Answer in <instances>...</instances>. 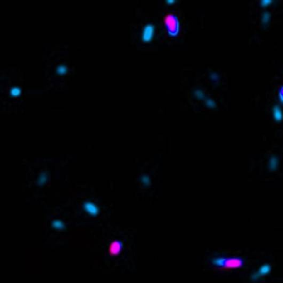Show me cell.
<instances>
[{"mask_svg": "<svg viewBox=\"0 0 283 283\" xmlns=\"http://www.w3.org/2000/svg\"><path fill=\"white\" fill-rule=\"evenodd\" d=\"M168 3H173L175 2V0H167L166 1Z\"/></svg>", "mask_w": 283, "mask_h": 283, "instance_id": "cell-17", "label": "cell"}, {"mask_svg": "<svg viewBox=\"0 0 283 283\" xmlns=\"http://www.w3.org/2000/svg\"><path fill=\"white\" fill-rule=\"evenodd\" d=\"M155 31V27L154 24L151 23H148L143 27L142 32V39L144 41H149L152 38L154 32Z\"/></svg>", "mask_w": 283, "mask_h": 283, "instance_id": "cell-3", "label": "cell"}, {"mask_svg": "<svg viewBox=\"0 0 283 283\" xmlns=\"http://www.w3.org/2000/svg\"><path fill=\"white\" fill-rule=\"evenodd\" d=\"M210 78L213 81H217L219 79V76L217 73L215 72H212L210 74Z\"/></svg>", "mask_w": 283, "mask_h": 283, "instance_id": "cell-15", "label": "cell"}, {"mask_svg": "<svg viewBox=\"0 0 283 283\" xmlns=\"http://www.w3.org/2000/svg\"><path fill=\"white\" fill-rule=\"evenodd\" d=\"M271 18V13L268 11H264L262 12L261 16V24L264 27H266L269 24Z\"/></svg>", "mask_w": 283, "mask_h": 283, "instance_id": "cell-6", "label": "cell"}, {"mask_svg": "<svg viewBox=\"0 0 283 283\" xmlns=\"http://www.w3.org/2000/svg\"><path fill=\"white\" fill-rule=\"evenodd\" d=\"M84 208L87 213L91 215L96 216L99 212V208L94 203L90 201L85 202L84 205Z\"/></svg>", "mask_w": 283, "mask_h": 283, "instance_id": "cell-4", "label": "cell"}, {"mask_svg": "<svg viewBox=\"0 0 283 283\" xmlns=\"http://www.w3.org/2000/svg\"><path fill=\"white\" fill-rule=\"evenodd\" d=\"M67 70H68L67 68L66 67V66H63V65L59 66L58 68H57V71L58 72L59 74H65V73H66Z\"/></svg>", "mask_w": 283, "mask_h": 283, "instance_id": "cell-12", "label": "cell"}, {"mask_svg": "<svg viewBox=\"0 0 283 283\" xmlns=\"http://www.w3.org/2000/svg\"><path fill=\"white\" fill-rule=\"evenodd\" d=\"M212 261L213 265L221 269L239 266L241 264V261L238 259H226L222 258H216Z\"/></svg>", "mask_w": 283, "mask_h": 283, "instance_id": "cell-1", "label": "cell"}, {"mask_svg": "<svg viewBox=\"0 0 283 283\" xmlns=\"http://www.w3.org/2000/svg\"><path fill=\"white\" fill-rule=\"evenodd\" d=\"M273 2V0H261L260 1V5L263 7H266L269 5H271Z\"/></svg>", "mask_w": 283, "mask_h": 283, "instance_id": "cell-14", "label": "cell"}, {"mask_svg": "<svg viewBox=\"0 0 283 283\" xmlns=\"http://www.w3.org/2000/svg\"><path fill=\"white\" fill-rule=\"evenodd\" d=\"M194 95L198 99H205L206 96L205 93L202 90L200 89H196L194 91Z\"/></svg>", "mask_w": 283, "mask_h": 283, "instance_id": "cell-7", "label": "cell"}, {"mask_svg": "<svg viewBox=\"0 0 283 283\" xmlns=\"http://www.w3.org/2000/svg\"><path fill=\"white\" fill-rule=\"evenodd\" d=\"M21 94V90L18 87H13L12 89L10 90V94L12 96L16 97L20 95Z\"/></svg>", "mask_w": 283, "mask_h": 283, "instance_id": "cell-11", "label": "cell"}, {"mask_svg": "<svg viewBox=\"0 0 283 283\" xmlns=\"http://www.w3.org/2000/svg\"><path fill=\"white\" fill-rule=\"evenodd\" d=\"M120 244L118 242H114L112 244V246L110 248V252L112 254H116L120 249Z\"/></svg>", "mask_w": 283, "mask_h": 283, "instance_id": "cell-8", "label": "cell"}, {"mask_svg": "<svg viewBox=\"0 0 283 283\" xmlns=\"http://www.w3.org/2000/svg\"><path fill=\"white\" fill-rule=\"evenodd\" d=\"M46 175L45 174V173H43L40 176V178H39V183H45L46 180Z\"/></svg>", "mask_w": 283, "mask_h": 283, "instance_id": "cell-16", "label": "cell"}, {"mask_svg": "<svg viewBox=\"0 0 283 283\" xmlns=\"http://www.w3.org/2000/svg\"><path fill=\"white\" fill-rule=\"evenodd\" d=\"M52 225L54 227L58 230H63V228H64V225L63 222L59 220H54L53 222L52 223Z\"/></svg>", "mask_w": 283, "mask_h": 283, "instance_id": "cell-9", "label": "cell"}, {"mask_svg": "<svg viewBox=\"0 0 283 283\" xmlns=\"http://www.w3.org/2000/svg\"><path fill=\"white\" fill-rule=\"evenodd\" d=\"M165 23L169 25L168 32L172 36H175L178 33L179 23L175 16L173 15H167L164 17Z\"/></svg>", "mask_w": 283, "mask_h": 283, "instance_id": "cell-2", "label": "cell"}, {"mask_svg": "<svg viewBox=\"0 0 283 283\" xmlns=\"http://www.w3.org/2000/svg\"><path fill=\"white\" fill-rule=\"evenodd\" d=\"M279 100L283 105V85L279 88L278 94Z\"/></svg>", "mask_w": 283, "mask_h": 283, "instance_id": "cell-13", "label": "cell"}, {"mask_svg": "<svg viewBox=\"0 0 283 283\" xmlns=\"http://www.w3.org/2000/svg\"><path fill=\"white\" fill-rule=\"evenodd\" d=\"M274 119L276 122H281L283 119V113L281 106L279 105H274L272 109Z\"/></svg>", "mask_w": 283, "mask_h": 283, "instance_id": "cell-5", "label": "cell"}, {"mask_svg": "<svg viewBox=\"0 0 283 283\" xmlns=\"http://www.w3.org/2000/svg\"><path fill=\"white\" fill-rule=\"evenodd\" d=\"M205 104L207 106L210 108H215L216 107L215 101L212 99L208 97L205 99Z\"/></svg>", "mask_w": 283, "mask_h": 283, "instance_id": "cell-10", "label": "cell"}]
</instances>
